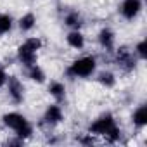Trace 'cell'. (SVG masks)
I'll use <instances>...</instances> for the list:
<instances>
[{
    "mask_svg": "<svg viewBox=\"0 0 147 147\" xmlns=\"http://www.w3.org/2000/svg\"><path fill=\"white\" fill-rule=\"evenodd\" d=\"M95 71V59L94 57H82L78 61H75L71 64V67L67 69V73L71 76H90Z\"/></svg>",
    "mask_w": 147,
    "mask_h": 147,
    "instance_id": "obj_1",
    "label": "cell"
},
{
    "mask_svg": "<svg viewBox=\"0 0 147 147\" xmlns=\"http://www.w3.org/2000/svg\"><path fill=\"white\" fill-rule=\"evenodd\" d=\"M116 62L123 71H131L135 67V59L131 55V52L128 50V47H119L116 52Z\"/></svg>",
    "mask_w": 147,
    "mask_h": 147,
    "instance_id": "obj_2",
    "label": "cell"
},
{
    "mask_svg": "<svg viewBox=\"0 0 147 147\" xmlns=\"http://www.w3.org/2000/svg\"><path fill=\"white\" fill-rule=\"evenodd\" d=\"M114 125V119L111 114H106L102 118H99L97 121H94L90 125V133H95V135H106L107 130Z\"/></svg>",
    "mask_w": 147,
    "mask_h": 147,
    "instance_id": "obj_3",
    "label": "cell"
},
{
    "mask_svg": "<svg viewBox=\"0 0 147 147\" xmlns=\"http://www.w3.org/2000/svg\"><path fill=\"white\" fill-rule=\"evenodd\" d=\"M18 55H19V61L24 64V66H33L35 62H36V50H33L28 43H23V45H19V49H18Z\"/></svg>",
    "mask_w": 147,
    "mask_h": 147,
    "instance_id": "obj_4",
    "label": "cell"
},
{
    "mask_svg": "<svg viewBox=\"0 0 147 147\" xmlns=\"http://www.w3.org/2000/svg\"><path fill=\"white\" fill-rule=\"evenodd\" d=\"M9 95L12 97L16 104H19L24 97V87L16 76H9Z\"/></svg>",
    "mask_w": 147,
    "mask_h": 147,
    "instance_id": "obj_5",
    "label": "cell"
},
{
    "mask_svg": "<svg viewBox=\"0 0 147 147\" xmlns=\"http://www.w3.org/2000/svg\"><path fill=\"white\" fill-rule=\"evenodd\" d=\"M142 9V2L140 0H125L121 4V14L126 19H133Z\"/></svg>",
    "mask_w": 147,
    "mask_h": 147,
    "instance_id": "obj_6",
    "label": "cell"
},
{
    "mask_svg": "<svg viewBox=\"0 0 147 147\" xmlns=\"http://www.w3.org/2000/svg\"><path fill=\"white\" fill-rule=\"evenodd\" d=\"M4 123H5L9 128H12L14 131H18V130L23 128L28 121H26V118H24L23 114H19V113H9V114L4 116Z\"/></svg>",
    "mask_w": 147,
    "mask_h": 147,
    "instance_id": "obj_7",
    "label": "cell"
},
{
    "mask_svg": "<svg viewBox=\"0 0 147 147\" xmlns=\"http://www.w3.org/2000/svg\"><path fill=\"white\" fill-rule=\"evenodd\" d=\"M61 119H62V111H61V107H59V106H49V109H47V113H45V116H43V121L52 126V125H57Z\"/></svg>",
    "mask_w": 147,
    "mask_h": 147,
    "instance_id": "obj_8",
    "label": "cell"
},
{
    "mask_svg": "<svg viewBox=\"0 0 147 147\" xmlns=\"http://www.w3.org/2000/svg\"><path fill=\"white\" fill-rule=\"evenodd\" d=\"M99 42L104 49H113V43H114V33L111 30H102L99 33Z\"/></svg>",
    "mask_w": 147,
    "mask_h": 147,
    "instance_id": "obj_9",
    "label": "cell"
},
{
    "mask_svg": "<svg viewBox=\"0 0 147 147\" xmlns=\"http://www.w3.org/2000/svg\"><path fill=\"white\" fill-rule=\"evenodd\" d=\"M67 43L73 47V49H82L85 45V38L80 31H71L67 35Z\"/></svg>",
    "mask_w": 147,
    "mask_h": 147,
    "instance_id": "obj_10",
    "label": "cell"
},
{
    "mask_svg": "<svg viewBox=\"0 0 147 147\" xmlns=\"http://www.w3.org/2000/svg\"><path fill=\"white\" fill-rule=\"evenodd\" d=\"M133 123L137 126H145L147 125V107L145 106H140L135 113H133Z\"/></svg>",
    "mask_w": 147,
    "mask_h": 147,
    "instance_id": "obj_11",
    "label": "cell"
},
{
    "mask_svg": "<svg viewBox=\"0 0 147 147\" xmlns=\"http://www.w3.org/2000/svg\"><path fill=\"white\" fill-rule=\"evenodd\" d=\"M49 92H50V95H52V97H55L57 100H62V99H64V94H66V88H64V85H62V83L54 82V83H50Z\"/></svg>",
    "mask_w": 147,
    "mask_h": 147,
    "instance_id": "obj_12",
    "label": "cell"
},
{
    "mask_svg": "<svg viewBox=\"0 0 147 147\" xmlns=\"http://www.w3.org/2000/svg\"><path fill=\"white\" fill-rule=\"evenodd\" d=\"M35 23H36L35 16H33V14H26V16L21 18V21H19V28H21L23 31H30V30L35 26Z\"/></svg>",
    "mask_w": 147,
    "mask_h": 147,
    "instance_id": "obj_13",
    "label": "cell"
},
{
    "mask_svg": "<svg viewBox=\"0 0 147 147\" xmlns=\"http://www.w3.org/2000/svg\"><path fill=\"white\" fill-rule=\"evenodd\" d=\"M30 78H31L33 82L42 83V82L45 80V75H43V71H42L36 64H33V66H30Z\"/></svg>",
    "mask_w": 147,
    "mask_h": 147,
    "instance_id": "obj_14",
    "label": "cell"
},
{
    "mask_svg": "<svg viewBox=\"0 0 147 147\" xmlns=\"http://www.w3.org/2000/svg\"><path fill=\"white\" fill-rule=\"evenodd\" d=\"M11 28H12V19H11V16L0 14V35L11 31Z\"/></svg>",
    "mask_w": 147,
    "mask_h": 147,
    "instance_id": "obj_15",
    "label": "cell"
},
{
    "mask_svg": "<svg viewBox=\"0 0 147 147\" xmlns=\"http://www.w3.org/2000/svg\"><path fill=\"white\" fill-rule=\"evenodd\" d=\"M66 24L71 26V28H80V24H82L80 14H78V12H71V14H67V16H66Z\"/></svg>",
    "mask_w": 147,
    "mask_h": 147,
    "instance_id": "obj_16",
    "label": "cell"
},
{
    "mask_svg": "<svg viewBox=\"0 0 147 147\" xmlns=\"http://www.w3.org/2000/svg\"><path fill=\"white\" fill-rule=\"evenodd\" d=\"M99 82L104 87H113L116 83V78H114L113 73H100V75H99Z\"/></svg>",
    "mask_w": 147,
    "mask_h": 147,
    "instance_id": "obj_17",
    "label": "cell"
},
{
    "mask_svg": "<svg viewBox=\"0 0 147 147\" xmlns=\"http://www.w3.org/2000/svg\"><path fill=\"white\" fill-rule=\"evenodd\" d=\"M119 133H121V131H119V128H118L116 125H113V126L107 130L106 137H107V140H109V142H116V140L119 138Z\"/></svg>",
    "mask_w": 147,
    "mask_h": 147,
    "instance_id": "obj_18",
    "label": "cell"
},
{
    "mask_svg": "<svg viewBox=\"0 0 147 147\" xmlns=\"http://www.w3.org/2000/svg\"><path fill=\"white\" fill-rule=\"evenodd\" d=\"M145 49H147V43H145V40H142V42L137 45V54H138L142 59L147 57V50H145Z\"/></svg>",
    "mask_w": 147,
    "mask_h": 147,
    "instance_id": "obj_19",
    "label": "cell"
},
{
    "mask_svg": "<svg viewBox=\"0 0 147 147\" xmlns=\"http://www.w3.org/2000/svg\"><path fill=\"white\" fill-rule=\"evenodd\" d=\"M24 43H28L33 50H38V49L42 47V40H40V38H28Z\"/></svg>",
    "mask_w": 147,
    "mask_h": 147,
    "instance_id": "obj_20",
    "label": "cell"
},
{
    "mask_svg": "<svg viewBox=\"0 0 147 147\" xmlns=\"http://www.w3.org/2000/svg\"><path fill=\"white\" fill-rule=\"evenodd\" d=\"M5 82H7V75H5V71H4L2 67H0V87H2Z\"/></svg>",
    "mask_w": 147,
    "mask_h": 147,
    "instance_id": "obj_21",
    "label": "cell"
}]
</instances>
